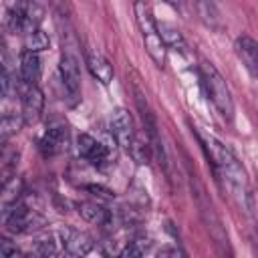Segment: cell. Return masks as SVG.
I'll list each match as a JSON object with an SVG mask.
<instances>
[{
	"instance_id": "cell-1",
	"label": "cell",
	"mask_w": 258,
	"mask_h": 258,
	"mask_svg": "<svg viewBox=\"0 0 258 258\" xmlns=\"http://www.w3.org/2000/svg\"><path fill=\"white\" fill-rule=\"evenodd\" d=\"M200 141H202V147L206 149L208 157L212 159L218 175L222 179H226L232 189H236V191L242 194L246 189V185H248V179H246L244 167L238 163V159L234 157V153L224 143H220L216 137H212L208 133H200Z\"/></svg>"
},
{
	"instance_id": "cell-2",
	"label": "cell",
	"mask_w": 258,
	"mask_h": 258,
	"mask_svg": "<svg viewBox=\"0 0 258 258\" xmlns=\"http://www.w3.org/2000/svg\"><path fill=\"white\" fill-rule=\"evenodd\" d=\"M133 10H135L137 26H139L141 36H143V42H145V50L149 52V56L153 58V62L163 69L165 58H167V46L163 44V40H161V36L157 32V22L153 18V12H151L149 4L145 0H135Z\"/></svg>"
},
{
	"instance_id": "cell-3",
	"label": "cell",
	"mask_w": 258,
	"mask_h": 258,
	"mask_svg": "<svg viewBox=\"0 0 258 258\" xmlns=\"http://www.w3.org/2000/svg\"><path fill=\"white\" fill-rule=\"evenodd\" d=\"M202 81H204V87H206V93L208 97L212 99L214 107L220 111L222 117L226 119H232L234 117V99H232V93L224 81V77L216 71V67L212 62H202Z\"/></svg>"
},
{
	"instance_id": "cell-4",
	"label": "cell",
	"mask_w": 258,
	"mask_h": 258,
	"mask_svg": "<svg viewBox=\"0 0 258 258\" xmlns=\"http://www.w3.org/2000/svg\"><path fill=\"white\" fill-rule=\"evenodd\" d=\"M42 224V218L30 210L28 206H14L8 216H6V228L14 234H26V232H32L34 228H38Z\"/></svg>"
},
{
	"instance_id": "cell-5",
	"label": "cell",
	"mask_w": 258,
	"mask_h": 258,
	"mask_svg": "<svg viewBox=\"0 0 258 258\" xmlns=\"http://www.w3.org/2000/svg\"><path fill=\"white\" fill-rule=\"evenodd\" d=\"M111 133L115 137V141L127 151L133 137H135V125H133V117L127 109L117 107L111 113Z\"/></svg>"
},
{
	"instance_id": "cell-6",
	"label": "cell",
	"mask_w": 258,
	"mask_h": 258,
	"mask_svg": "<svg viewBox=\"0 0 258 258\" xmlns=\"http://www.w3.org/2000/svg\"><path fill=\"white\" fill-rule=\"evenodd\" d=\"M58 242L62 244L64 252L71 254V256H85L93 250V240L89 234L85 232H79L75 228H60L58 230Z\"/></svg>"
},
{
	"instance_id": "cell-7",
	"label": "cell",
	"mask_w": 258,
	"mask_h": 258,
	"mask_svg": "<svg viewBox=\"0 0 258 258\" xmlns=\"http://www.w3.org/2000/svg\"><path fill=\"white\" fill-rule=\"evenodd\" d=\"M58 73H60V81H62L64 89L69 91V95L73 99H77L79 91H81V73H79V62L71 52H64L60 56Z\"/></svg>"
},
{
	"instance_id": "cell-8",
	"label": "cell",
	"mask_w": 258,
	"mask_h": 258,
	"mask_svg": "<svg viewBox=\"0 0 258 258\" xmlns=\"http://www.w3.org/2000/svg\"><path fill=\"white\" fill-rule=\"evenodd\" d=\"M77 149H79V155L93 165H103L109 159V149L87 133H81L77 137Z\"/></svg>"
},
{
	"instance_id": "cell-9",
	"label": "cell",
	"mask_w": 258,
	"mask_h": 258,
	"mask_svg": "<svg viewBox=\"0 0 258 258\" xmlns=\"http://www.w3.org/2000/svg\"><path fill=\"white\" fill-rule=\"evenodd\" d=\"M69 147V131L67 127H50L38 141V149L44 157H54Z\"/></svg>"
},
{
	"instance_id": "cell-10",
	"label": "cell",
	"mask_w": 258,
	"mask_h": 258,
	"mask_svg": "<svg viewBox=\"0 0 258 258\" xmlns=\"http://www.w3.org/2000/svg\"><path fill=\"white\" fill-rule=\"evenodd\" d=\"M234 48H236V54L242 60V64L248 69L250 77L256 79L258 77V44H256V40L248 34L238 36L234 42Z\"/></svg>"
},
{
	"instance_id": "cell-11",
	"label": "cell",
	"mask_w": 258,
	"mask_h": 258,
	"mask_svg": "<svg viewBox=\"0 0 258 258\" xmlns=\"http://www.w3.org/2000/svg\"><path fill=\"white\" fill-rule=\"evenodd\" d=\"M42 109H44V93L36 85H30L22 99V121L26 125H34L40 119Z\"/></svg>"
},
{
	"instance_id": "cell-12",
	"label": "cell",
	"mask_w": 258,
	"mask_h": 258,
	"mask_svg": "<svg viewBox=\"0 0 258 258\" xmlns=\"http://www.w3.org/2000/svg\"><path fill=\"white\" fill-rule=\"evenodd\" d=\"M87 67H89L91 75L103 85H109L113 81V77H115L113 64L101 52H87Z\"/></svg>"
},
{
	"instance_id": "cell-13",
	"label": "cell",
	"mask_w": 258,
	"mask_h": 258,
	"mask_svg": "<svg viewBox=\"0 0 258 258\" xmlns=\"http://www.w3.org/2000/svg\"><path fill=\"white\" fill-rule=\"evenodd\" d=\"M79 214L85 222L89 224H97V226H109L113 216L109 210H105L101 204H95V202H81L79 206Z\"/></svg>"
},
{
	"instance_id": "cell-14",
	"label": "cell",
	"mask_w": 258,
	"mask_h": 258,
	"mask_svg": "<svg viewBox=\"0 0 258 258\" xmlns=\"http://www.w3.org/2000/svg\"><path fill=\"white\" fill-rule=\"evenodd\" d=\"M20 75H22V81L28 87L38 83V79H40V58H38V52H30V50L22 52V56H20Z\"/></svg>"
},
{
	"instance_id": "cell-15",
	"label": "cell",
	"mask_w": 258,
	"mask_h": 258,
	"mask_svg": "<svg viewBox=\"0 0 258 258\" xmlns=\"http://www.w3.org/2000/svg\"><path fill=\"white\" fill-rule=\"evenodd\" d=\"M48 44H50V38H48V34L44 30L32 28V30L24 32V46H26V50L40 52V50H46Z\"/></svg>"
},
{
	"instance_id": "cell-16",
	"label": "cell",
	"mask_w": 258,
	"mask_h": 258,
	"mask_svg": "<svg viewBox=\"0 0 258 258\" xmlns=\"http://www.w3.org/2000/svg\"><path fill=\"white\" fill-rule=\"evenodd\" d=\"M157 32H159L165 46H173L175 50H183L185 42H183V36L179 34V30L175 26H171L167 22H161V24H157Z\"/></svg>"
},
{
	"instance_id": "cell-17",
	"label": "cell",
	"mask_w": 258,
	"mask_h": 258,
	"mask_svg": "<svg viewBox=\"0 0 258 258\" xmlns=\"http://www.w3.org/2000/svg\"><path fill=\"white\" fill-rule=\"evenodd\" d=\"M129 153H131V157L137 161V163H149V159H151V145H149V141L147 139H143V137H139L137 133H135V137H133V141H131V145H129V149H127Z\"/></svg>"
},
{
	"instance_id": "cell-18",
	"label": "cell",
	"mask_w": 258,
	"mask_h": 258,
	"mask_svg": "<svg viewBox=\"0 0 258 258\" xmlns=\"http://www.w3.org/2000/svg\"><path fill=\"white\" fill-rule=\"evenodd\" d=\"M22 125H24L22 115H2L0 117V143L14 137L22 129Z\"/></svg>"
},
{
	"instance_id": "cell-19",
	"label": "cell",
	"mask_w": 258,
	"mask_h": 258,
	"mask_svg": "<svg viewBox=\"0 0 258 258\" xmlns=\"http://www.w3.org/2000/svg\"><path fill=\"white\" fill-rule=\"evenodd\" d=\"M56 242H58V236H52V234L38 238L36 244H34V254H38V256H54V254H58V244Z\"/></svg>"
},
{
	"instance_id": "cell-20",
	"label": "cell",
	"mask_w": 258,
	"mask_h": 258,
	"mask_svg": "<svg viewBox=\"0 0 258 258\" xmlns=\"http://www.w3.org/2000/svg\"><path fill=\"white\" fill-rule=\"evenodd\" d=\"M196 4H198V12H200L202 20L210 26H218V10H216L214 2L212 0H196Z\"/></svg>"
},
{
	"instance_id": "cell-21",
	"label": "cell",
	"mask_w": 258,
	"mask_h": 258,
	"mask_svg": "<svg viewBox=\"0 0 258 258\" xmlns=\"http://www.w3.org/2000/svg\"><path fill=\"white\" fill-rule=\"evenodd\" d=\"M145 240H133V242H127V246L121 250V256L123 258H131V256H143L149 248V244H143Z\"/></svg>"
},
{
	"instance_id": "cell-22",
	"label": "cell",
	"mask_w": 258,
	"mask_h": 258,
	"mask_svg": "<svg viewBox=\"0 0 258 258\" xmlns=\"http://www.w3.org/2000/svg\"><path fill=\"white\" fill-rule=\"evenodd\" d=\"M16 252H18V248L14 246V242H12L10 238L0 236V258H4V256H14Z\"/></svg>"
},
{
	"instance_id": "cell-23",
	"label": "cell",
	"mask_w": 258,
	"mask_h": 258,
	"mask_svg": "<svg viewBox=\"0 0 258 258\" xmlns=\"http://www.w3.org/2000/svg\"><path fill=\"white\" fill-rule=\"evenodd\" d=\"M85 189L87 191H91V194H95V196H99V198H103V200H113L115 198V191H111V189H107V187H103V185H85Z\"/></svg>"
},
{
	"instance_id": "cell-24",
	"label": "cell",
	"mask_w": 258,
	"mask_h": 258,
	"mask_svg": "<svg viewBox=\"0 0 258 258\" xmlns=\"http://www.w3.org/2000/svg\"><path fill=\"white\" fill-rule=\"evenodd\" d=\"M10 91V77L4 67H0V99H4Z\"/></svg>"
},
{
	"instance_id": "cell-25",
	"label": "cell",
	"mask_w": 258,
	"mask_h": 258,
	"mask_svg": "<svg viewBox=\"0 0 258 258\" xmlns=\"http://www.w3.org/2000/svg\"><path fill=\"white\" fill-rule=\"evenodd\" d=\"M10 62V56H8V48H6V44L4 42H0V67H4L6 69V64Z\"/></svg>"
},
{
	"instance_id": "cell-26",
	"label": "cell",
	"mask_w": 258,
	"mask_h": 258,
	"mask_svg": "<svg viewBox=\"0 0 258 258\" xmlns=\"http://www.w3.org/2000/svg\"><path fill=\"white\" fill-rule=\"evenodd\" d=\"M157 254L159 256H183V252L177 250V248H161Z\"/></svg>"
},
{
	"instance_id": "cell-27",
	"label": "cell",
	"mask_w": 258,
	"mask_h": 258,
	"mask_svg": "<svg viewBox=\"0 0 258 258\" xmlns=\"http://www.w3.org/2000/svg\"><path fill=\"white\" fill-rule=\"evenodd\" d=\"M165 4H169V6H173V8H179V4H181V0H163Z\"/></svg>"
}]
</instances>
